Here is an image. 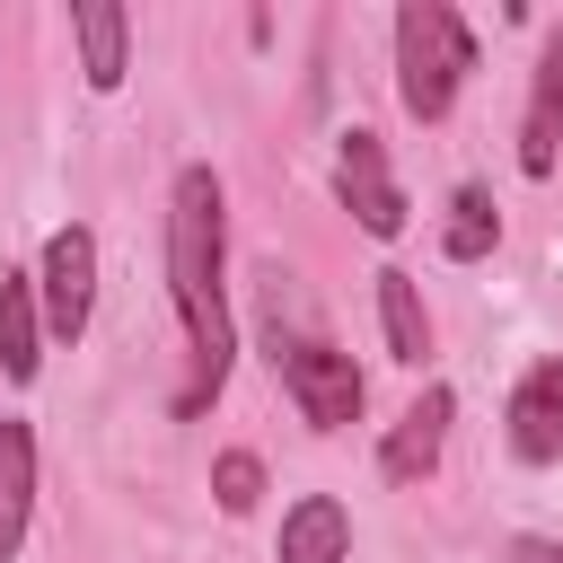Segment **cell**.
I'll use <instances>...</instances> for the list:
<instances>
[{
  "mask_svg": "<svg viewBox=\"0 0 563 563\" xmlns=\"http://www.w3.org/2000/svg\"><path fill=\"white\" fill-rule=\"evenodd\" d=\"M563 158V35L537 44V79H528V123H519V167L554 176Z\"/></svg>",
  "mask_w": 563,
  "mask_h": 563,
  "instance_id": "cell-8",
  "label": "cell"
},
{
  "mask_svg": "<svg viewBox=\"0 0 563 563\" xmlns=\"http://www.w3.org/2000/svg\"><path fill=\"white\" fill-rule=\"evenodd\" d=\"M220 255H229V211H220V176L211 167H185L176 194H167V290H176V317H185V352H194V378H185V413H202V396H220L229 378V290H220Z\"/></svg>",
  "mask_w": 563,
  "mask_h": 563,
  "instance_id": "cell-1",
  "label": "cell"
},
{
  "mask_svg": "<svg viewBox=\"0 0 563 563\" xmlns=\"http://www.w3.org/2000/svg\"><path fill=\"white\" fill-rule=\"evenodd\" d=\"M26 510H35V431L0 413V563L18 554V537H26Z\"/></svg>",
  "mask_w": 563,
  "mask_h": 563,
  "instance_id": "cell-11",
  "label": "cell"
},
{
  "mask_svg": "<svg viewBox=\"0 0 563 563\" xmlns=\"http://www.w3.org/2000/svg\"><path fill=\"white\" fill-rule=\"evenodd\" d=\"M466 70H475L466 18H457L449 0H405V9H396V97H405V114H413V123H440V114L457 106Z\"/></svg>",
  "mask_w": 563,
  "mask_h": 563,
  "instance_id": "cell-3",
  "label": "cell"
},
{
  "mask_svg": "<svg viewBox=\"0 0 563 563\" xmlns=\"http://www.w3.org/2000/svg\"><path fill=\"white\" fill-rule=\"evenodd\" d=\"M510 563H563L554 537H510Z\"/></svg>",
  "mask_w": 563,
  "mask_h": 563,
  "instance_id": "cell-16",
  "label": "cell"
},
{
  "mask_svg": "<svg viewBox=\"0 0 563 563\" xmlns=\"http://www.w3.org/2000/svg\"><path fill=\"white\" fill-rule=\"evenodd\" d=\"M449 413H457V396L449 387H422L405 413H396V431H387V449H378V466H387V484H422L431 466H440V440H449Z\"/></svg>",
  "mask_w": 563,
  "mask_h": 563,
  "instance_id": "cell-6",
  "label": "cell"
},
{
  "mask_svg": "<svg viewBox=\"0 0 563 563\" xmlns=\"http://www.w3.org/2000/svg\"><path fill=\"white\" fill-rule=\"evenodd\" d=\"M211 493H220V510H255V493H264V466H255L246 449H229V457L211 466Z\"/></svg>",
  "mask_w": 563,
  "mask_h": 563,
  "instance_id": "cell-15",
  "label": "cell"
},
{
  "mask_svg": "<svg viewBox=\"0 0 563 563\" xmlns=\"http://www.w3.org/2000/svg\"><path fill=\"white\" fill-rule=\"evenodd\" d=\"M70 35H79V70H88V88H123V53H132V18L114 9V0H79L70 9Z\"/></svg>",
  "mask_w": 563,
  "mask_h": 563,
  "instance_id": "cell-10",
  "label": "cell"
},
{
  "mask_svg": "<svg viewBox=\"0 0 563 563\" xmlns=\"http://www.w3.org/2000/svg\"><path fill=\"white\" fill-rule=\"evenodd\" d=\"M493 238H501L493 194H484V185H457V202H449V255L475 264V255H493Z\"/></svg>",
  "mask_w": 563,
  "mask_h": 563,
  "instance_id": "cell-14",
  "label": "cell"
},
{
  "mask_svg": "<svg viewBox=\"0 0 563 563\" xmlns=\"http://www.w3.org/2000/svg\"><path fill=\"white\" fill-rule=\"evenodd\" d=\"M273 282V299H264V361H273V378L290 387V405L317 422V431H343L352 413H361V369H352V352H334L325 334H308V325H290L282 308H290V273L273 264L264 273Z\"/></svg>",
  "mask_w": 563,
  "mask_h": 563,
  "instance_id": "cell-2",
  "label": "cell"
},
{
  "mask_svg": "<svg viewBox=\"0 0 563 563\" xmlns=\"http://www.w3.org/2000/svg\"><path fill=\"white\" fill-rule=\"evenodd\" d=\"M334 194H343V211L369 229V238H396L405 229V194H396V176H387V150H378V132H343V150H334Z\"/></svg>",
  "mask_w": 563,
  "mask_h": 563,
  "instance_id": "cell-5",
  "label": "cell"
},
{
  "mask_svg": "<svg viewBox=\"0 0 563 563\" xmlns=\"http://www.w3.org/2000/svg\"><path fill=\"white\" fill-rule=\"evenodd\" d=\"M282 563H352V519L334 493H308L282 510Z\"/></svg>",
  "mask_w": 563,
  "mask_h": 563,
  "instance_id": "cell-9",
  "label": "cell"
},
{
  "mask_svg": "<svg viewBox=\"0 0 563 563\" xmlns=\"http://www.w3.org/2000/svg\"><path fill=\"white\" fill-rule=\"evenodd\" d=\"M378 325H387V352L422 369V352H431V317H422V290H413V273H405V264H387V273H378Z\"/></svg>",
  "mask_w": 563,
  "mask_h": 563,
  "instance_id": "cell-13",
  "label": "cell"
},
{
  "mask_svg": "<svg viewBox=\"0 0 563 563\" xmlns=\"http://www.w3.org/2000/svg\"><path fill=\"white\" fill-rule=\"evenodd\" d=\"M35 343H44V299H35L26 273H0V369L35 378V361H44Z\"/></svg>",
  "mask_w": 563,
  "mask_h": 563,
  "instance_id": "cell-12",
  "label": "cell"
},
{
  "mask_svg": "<svg viewBox=\"0 0 563 563\" xmlns=\"http://www.w3.org/2000/svg\"><path fill=\"white\" fill-rule=\"evenodd\" d=\"M510 449L528 466H554L563 457V361H537L510 387Z\"/></svg>",
  "mask_w": 563,
  "mask_h": 563,
  "instance_id": "cell-7",
  "label": "cell"
},
{
  "mask_svg": "<svg viewBox=\"0 0 563 563\" xmlns=\"http://www.w3.org/2000/svg\"><path fill=\"white\" fill-rule=\"evenodd\" d=\"M35 299H44V325H53L62 343H79V334H88V308H97V238H88L79 220L44 238V264H35Z\"/></svg>",
  "mask_w": 563,
  "mask_h": 563,
  "instance_id": "cell-4",
  "label": "cell"
}]
</instances>
